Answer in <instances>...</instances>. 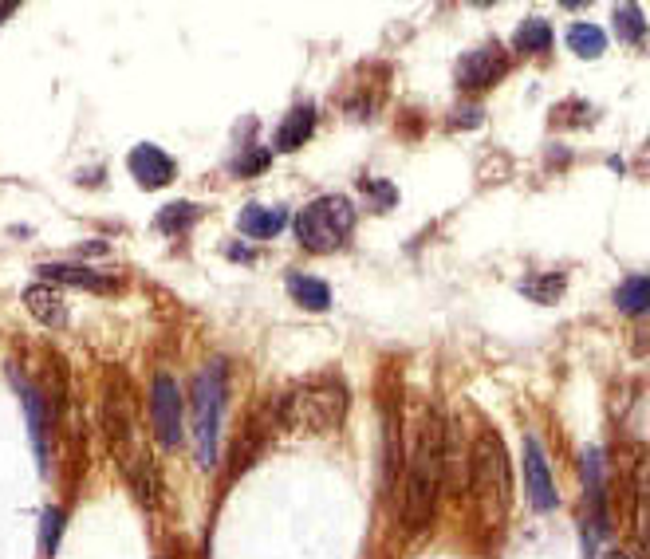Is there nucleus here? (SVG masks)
<instances>
[{"label":"nucleus","instance_id":"1","mask_svg":"<svg viewBox=\"0 0 650 559\" xmlns=\"http://www.w3.org/2000/svg\"><path fill=\"white\" fill-rule=\"evenodd\" d=\"M442 485H446V426L434 414H426L418 426L410 465H406V500H402L406 532L430 528V520L438 512Z\"/></svg>","mask_w":650,"mask_h":559},{"label":"nucleus","instance_id":"2","mask_svg":"<svg viewBox=\"0 0 650 559\" xmlns=\"http://www.w3.org/2000/svg\"><path fill=\"white\" fill-rule=\"evenodd\" d=\"M347 418V386L339 378H312L276 402V422L296 434H331Z\"/></svg>","mask_w":650,"mask_h":559},{"label":"nucleus","instance_id":"3","mask_svg":"<svg viewBox=\"0 0 650 559\" xmlns=\"http://www.w3.org/2000/svg\"><path fill=\"white\" fill-rule=\"evenodd\" d=\"M465 493L485 508L489 520H493V508H497V520H501L505 508H509V500H513L505 441L493 434V430L477 434L473 449H469V461H465Z\"/></svg>","mask_w":650,"mask_h":559},{"label":"nucleus","instance_id":"4","mask_svg":"<svg viewBox=\"0 0 650 559\" xmlns=\"http://www.w3.org/2000/svg\"><path fill=\"white\" fill-rule=\"evenodd\" d=\"M225 378H229V371H225L221 359L205 363L194 378L190 410H194V449L201 469L217 465V434H221V410H225Z\"/></svg>","mask_w":650,"mask_h":559},{"label":"nucleus","instance_id":"5","mask_svg":"<svg viewBox=\"0 0 650 559\" xmlns=\"http://www.w3.org/2000/svg\"><path fill=\"white\" fill-rule=\"evenodd\" d=\"M355 229V205L339 193H324L296 217V237L308 252H335Z\"/></svg>","mask_w":650,"mask_h":559},{"label":"nucleus","instance_id":"6","mask_svg":"<svg viewBox=\"0 0 650 559\" xmlns=\"http://www.w3.org/2000/svg\"><path fill=\"white\" fill-rule=\"evenodd\" d=\"M505 75H509V52L501 44H481V48L465 52L457 63V87L461 91H485Z\"/></svg>","mask_w":650,"mask_h":559},{"label":"nucleus","instance_id":"7","mask_svg":"<svg viewBox=\"0 0 650 559\" xmlns=\"http://www.w3.org/2000/svg\"><path fill=\"white\" fill-rule=\"evenodd\" d=\"M150 418H154V430L162 437V445H178L182 441V386L170 378V374H158L154 378V390H150Z\"/></svg>","mask_w":650,"mask_h":559},{"label":"nucleus","instance_id":"8","mask_svg":"<svg viewBox=\"0 0 650 559\" xmlns=\"http://www.w3.org/2000/svg\"><path fill=\"white\" fill-rule=\"evenodd\" d=\"M524 489H528L532 508H540V512H552L560 504L556 481L548 473V461H544V449L536 437H524Z\"/></svg>","mask_w":650,"mask_h":559},{"label":"nucleus","instance_id":"9","mask_svg":"<svg viewBox=\"0 0 650 559\" xmlns=\"http://www.w3.org/2000/svg\"><path fill=\"white\" fill-rule=\"evenodd\" d=\"M127 166H130V174H134V182L142 189H162L174 182V158H170L166 150H158L154 142L134 146Z\"/></svg>","mask_w":650,"mask_h":559},{"label":"nucleus","instance_id":"10","mask_svg":"<svg viewBox=\"0 0 650 559\" xmlns=\"http://www.w3.org/2000/svg\"><path fill=\"white\" fill-rule=\"evenodd\" d=\"M103 430H107V441L119 449V453H127L134 449L130 441H134V406H130V394L127 390H107V398H103Z\"/></svg>","mask_w":650,"mask_h":559},{"label":"nucleus","instance_id":"11","mask_svg":"<svg viewBox=\"0 0 650 559\" xmlns=\"http://www.w3.org/2000/svg\"><path fill=\"white\" fill-rule=\"evenodd\" d=\"M48 284H71V288H87V292H111L115 280L111 276H99L95 268L87 264H40L36 268Z\"/></svg>","mask_w":650,"mask_h":559},{"label":"nucleus","instance_id":"12","mask_svg":"<svg viewBox=\"0 0 650 559\" xmlns=\"http://www.w3.org/2000/svg\"><path fill=\"white\" fill-rule=\"evenodd\" d=\"M312 130H316V107H312V103L292 107V111H288V119H284V123H280V130H276V150H280V154L300 150V146L312 138Z\"/></svg>","mask_w":650,"mask_h":559},{"label":"nucleus","instance_id":"13","mask_svg":"<svg viewBox=\"0 0 650 559\" xmlns=\"http://www.w3.org/2000/svg\"><path fill=\"white\" fill-rule=\"evenodd\" d=\"M24 304L32 311V319H40L44 327H64L67 323V300L52 284H32L24 292Z\"/></svg>","mask_w":650,"mask_h":559},{"label":"nucleus","instance_id":"14","mask_svg":"<svg viewBox=\"0 0 650 559\" xmlns=\"http://www.w3.org/2000/svg\"><path fill=\"white\" fill-rule=\"evenodd\" d=\"M237 225H241V233L245 237H276L284 225H288V213L280 209V205H245L241 209V217H237Z\"/></svg>","mask_w":650,"mask_h":559},{"label":"nucleus","instance_id":"15","mask_svg":"<svg viewBox=\"0 0 650 559\" xmlns=\"http://www.w3.org/2000/svg\"><path fill=\"white\" fill-rule=\"evenodd\" d=\"M12 382H16V390H20V402H24V410H28V430H32V445H36V457H40V465H44V457H48V449H44V434H48V418H44V394H40L32 382L16 378V374H12Z\"/></svg>","mask_w":650,"mask_h":559},{"label":"nucleus","instance_id":"16","mask_svg":"<svg viewBox=\"0 0 650 559\" xmlns=\"http://www.w3.org/2000/svg\"><path fill=\"white\" fill-rule=\"evenodd\" d=\"M288 296L308 311H327V304H331V288H327L324 280L304 276V272H292L288 276Z\"/></svg>","mask_w":650,"mask_h":559},{"label":"nucleus","instance_id":"17","mask_svg":"<svg viewBox=\"0 0 650 559\" xmlns=\"http://www.w3.org/2000/svg\"><path fill=\"white\" fill-rule=\"evenodd\" d=\"M568 48H572L580 60H599L603 48H607V36H603V28H595V24H572V28H568Z\"/></svg>","mask_w":650,"mask_h":559},{"label":"nucleus","instance_id":"18","mask_svg":"<svg viewBox=\"0 0 650 559\" xmlns=\"http://www.w3.org/2000/svg\"><path fill=\"white\" fill-rule=\"evenodd\" d=\"M517 48L520 52H548L552 48V24L540 16H528L517 28Z\"/></svg>","mask_w":650,"mask_h":559},{"label":"nucleus","instance_id":"19","mask_svg":"<svg viewBox=\"0 0 650 559\" xmlns=\"http://www.w3.org/2000/svg\"><path fill=\"white\" fill-rule=\"evenodd\" d=\"M615 304L627 311V315H643V311H647V304H650V280H647V276H631L627 284H619Z\"/></svg>","mask_w":650,"mask_h":559},{"label":"nucleus","instance_id":"20","mask_svg":"<svg viewBox=\"0 0 650 559\" xmlns=\"http://www.w3.org/2000/svg\"><path fill=\"white\" fill-rule=\"evenodd\" d=\"M197 217H201V209H197L194 201H174V205H166L158 213V229L162 233H186Z\"/></svg>","mask_w":650,"mask_h":559},{"label":"nucleus","instance_id":"21","mask_svg":"<svg viewBox=\"0 0 650 559\" xmlns=\"http://www.w3.org/2000/svg\"><path fill=\"white\" fill-rule=\"evenodd\" d=\"M520 292H524L528 300H536V304H556V300L564 296V276H560V272H548V276H540V280H524Z\"/></svg>","mask_w":650,"mask_h":559},{"label":"nucleus","instance_id":"22","mask_svg":"<svg viewBox=\"0 0 650 559\" xmlns=\"http://www.w3.org/2000/svg\"><path fill=\"white\" fill-rule=\"evenodd\" d=\"M615 36L627 40V44H639V40L647 36V20H643V12H639L635 4H623V8L615 12Z\"/></svg>","mask_w":650,"mask_h":559},{"label":"nucleus","instance_id":"23","mask_svg":"<svg viewBox=\"0 0 650 559\" xmlns=\"http://www.w3.org/2000/svg\"><path fill=\"white\" fill-rule=\"evenodd\" d=\"M359 189L367 193V197H375V209L383 213V209H390L394 205V186H387V182H379V178H359Z\"/></svg>","mask_w":650,"mask_h":559},{"label":"nucleus","instance_id":"24","mask_svg":"<svg viewBox=\"0 0 650 559\" xmlns=\"http://www.w3.org/2000/svg\"><path fill=\"white\" fill-rule=\"evenodd\" d=\"M268 162H272V154H268L264 146H257V150H249V158H237V166H233V170L245 178V174H257V170H264Z\"/></svg>","mask_w":650,"mask_h":559},{"label":"nucleus","instance_id":"25","mask_svg":"<svg viewBox=\"0 0 650 559\" xmlns=\"http://www.w3.org/2000/svg\"><path fill=\"white\" fill-rule=\"evenodd\" d=\"M12 12H16V4H0V20H4V16H12Z\"/></svg>","mask_w":650,"mask_h":559}]
</instances>
